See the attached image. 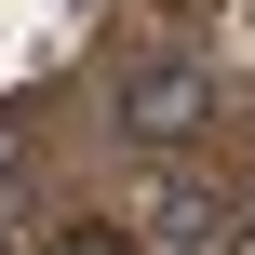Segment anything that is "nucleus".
<instances>
[{
	"mask_svg": "<svg viewBox=\"0 0 255 255\" xmlns=\"http://www.w3.org/2000/svg\"><path fill=\"white\" fill-rule=\"evenodd\" d=\"M202 121H215V67H202V54H134V67L108 81V134H121L134 161H175Z\"/></svg>",
	"mask_w": 255,
	"mask_h": 255,
	"instance_id": "1",
	"label": "nucleus"
},
{
	"mask_svg": "<svg viewBox=\"0 0 255 255\" xmlns=\"http://www.w3.org/2000/svg\"><path fill=\"white\" fill-rule=\"evenodd\" d=\"M161 242H175V255H215V242H229V202H215L202 175H175V188H161Z\"/></svg>",
	"mask_w": 255,
	"mask_h": 255,
	"instance_id": "2",
	"label": "nucleus"
},
{
	"mask_svg": "<svg viewBox=\"0 0 255 255\" xmlns=\"http://www.w3.org/2000/svg\"><path fill=\"white\" fill-rule=\"evenodd\" d=\"M81 255H108V242H81Z\"/></svg>",
	"mask_w": 255,
	"mask_h": 255,
	"instance_id": "3",
	"label": "nucleus"
}]
</instances>
